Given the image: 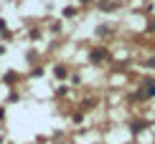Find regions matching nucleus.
<instances>
[{"instance_id": "1", "label": "nucleus", "mask_w": 155, "mask_h": 144, "mask_svg": "<svg viewBox=\"0 0 155 144\" xmlns=\"http://www.w3.org/2000/svg\"><path fill=\"white\" fill-rule=\"evenodd\" d=\"M145 94H147V96H155V83H153V81L145 83Z\"/></svg>"}]
</instances>
